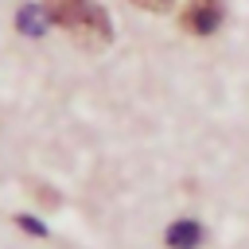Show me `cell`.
<instances>
[{"instance_id": "cell-1", "label": "cell", "mask_w": 249, "mask_h": 249, "mask_svg": "<svg viewBox=\"0 0 249 249\" xmlns=\"http://www.w3.org/2000/svg\"><path fill=\"white\" fill-rule=\"evenodd\" d=\"M222 19H226V4L222 0H191L183 8V27L191 35H214Z\"/></svg>"}, {"instance_id": "cell-2", "label": "cell", "mask_w": 249, "mask_h": 249, "mask_svg": "<svg viewBox=\"0 0 249 249\" xmlns=\"http://www.w3.org/2000/svg\"><path fill=\"white\" fill-rule=\"evenodd\" d=\"M82 47H89V51H97V47H105L109 39H113V27H109V12L101 8V4H89V12L78 19V27L70 31Z\"/></svg>"}, {"instance_id": "cell-3", "label": "cell", "mask_w": 249, "mask_h": 249, "mask_svg": "<svg viewBox=\"0 0 249 249\" xmlns=\"http://www.w3.org/2000/svg\"><path fill=\"white\" fill-rule=\"evenodd\" d=\"M89 4H93V0H47L43 8H47V16H51V23H58V27L74 31V27H78V19L89 12Z\"/></svg>"}, {"instance_id": "cell-4", "label": "cell", "mask_w": 249, "mask_h": 249, "mask_svg": "<svg viewBox=\"0 0 249 249\" xmlns=\"http://www.w3.org/2000/svg\"><path fill=\"white\" fill-rule=\"evenodd\" d=\"M163 241H167V249H198V241H202V226H198L195 218H179V222L167 226Z\"/></svg>"}, {"instance_id": "cell-5", "label": "cell", "mask_w": 249, "mask_h": 249, "mask_svg": "<svg viewBox=\"0 0 249 249\" xmlns=\"http://www.w3.org/2000/svg\"><path fill=\"white\" fill-rule=\"evenodd\" d=\"M16 23H19L23 35H43L47 23H51V16H47V8H39V4H23L19 16H16Z\"/></svg>"}, {"instance_id": "cell-6", "label": "cell", "mask_w": 249, "mask_h": 249, "mask_svg": "<svg viewBox=\"0 0 249 249\" xmlns=\"http://www.w3.org/2000/svg\"><path fill=\"white\" fill-rule=\"evenodd\" d=\"M16 226H19V230H27V233H35V237H47V226H43L39 218H27V214H19V218H16Z\"/></svg>"}, {"instance_id": "cell-7", "label": "cell", "mask_w": 249, "mask_h": 249, "mask_svg": "<svg viewBox=\"0 0 249 249\" xmlns=\"http://www.w3.org/2000/svg\"><path fill=\"white\" fill-rule=\"evenodd\" d=\"M136 8H144V12H167L171 8V0H132Z\"/></svg>"}]
</instances>
